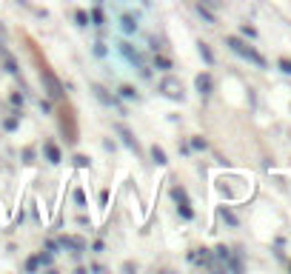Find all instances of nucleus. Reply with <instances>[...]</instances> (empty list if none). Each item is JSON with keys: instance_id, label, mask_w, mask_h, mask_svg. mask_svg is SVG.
<instances>
[{"instance_id": "obj_1", "label": "nucleus", "mask_w": 291, "mask_h": 274, "mask_svg": "<svg viewBox=\"0 0 291 274\" xmlns=\"http://www.w3.org/2000/svg\"><path fill=\"white\" fill-rule=\"evenodd\" d=\"M226 43L231 51H237L240 57H245V60H251L254 66H260V69H266V57L260 54V51H254V49L248 46V43H242L240 37H226Z\"/></svg>"}, {"instance_id": "obj_2", "label": "nucleus", "mask_w": 291, "mask_h": 274, "mask_svg": "<svg viewBox=\"0 0 291 274\" xmlns=\"http://www.w3.org/2000/svg\"><path fill=\"white\" fill-rule=\"evenodd\" d=\"M160 92L166 97H171V100H183V83H180L177 77H166V80L160 83Z\"/></svg>"}, {"instance_id": "obj_3", "label": "nucleus", "mask_w": 291, "mask_h": 274, "mask_svg": "<svg viewBox=\"0 0 291 274\" xmlns=\"http://www.w3.org/2000/svg\"><path fill=\"white\" fill-rule=\"evenodd\" d=\"M40 77H43V83H46V89H48V95L51 97H63V86H60V80L51 75V69H40Z\"/></svg>"}, {"instance_id": "obj_4", "label": "nucleus", "mask_w": 291, "mask_h": 274, "mask_svg": "<svg viewBox=\"0 0 291 274\" xmlns=\"http://www.w3.org/2000/svg\"><path fill=\"white\" fill-rule=\"evenodd\" d=\"M120 51H123V54H126V57H129L131 63L137 66V69H143V75H146V66H143V57H140V51H134L129 43H120Z\"/></svg>"}, {"instance_id": "obj_5", "label": "nucleus", "mask_w": 291, "mask_h": 274, "mask_svg": "<svg viewBox=\"0 0 291 274\" xmlns=\"http://www.w3.org/2000/svg\"><path fill=\"white\" fill-rule=\"evenodd\" d=\"M197 92L200 95H211V89H214V80H211V75H197Z\"/></svg>"}, {"instance_id": "obj_6", "label": "nucleus", "mask_w": 291, "mask_h": 274, "mask_svg": "<svg viewBox=\"0 0 291 274\" xmlns=\"http://www.w3.org/2000/svg\"><path fill=\"white\" fill-rule=\"evenodd\" d=\"M60 246H63V249H74V251H83V249H86V240H80V237H63V240H60Z\"/></svg>"}, {"instance_id": "obj_7", "label": "nucleus", "mask_w": 291, "mask_h": 274, "mask_svg": "<svg viewBox=\"0 0 291 274\" xmlns=\"http://www.w3.org/2000/svg\"><path fill=\"white\" fill-rule=\"evenodd\" d=\"M46 157H48V163H60V149L54 143H46Z\"/></svg>"}, {"instance_id": "obj_8", "label": "nucleus", "mask_w": 291, "mask_h": 274, "mask_svg": "<svg viewBox=\"0 0 291 274\" xmlns=\"http://www.w3.org/2000/svg\"><path fill=\"white\" fill-rule=\"evenodd\" d=\"M120 131V137H123V140H126V146H129V149H134V151H140V146H137V140H134V137H131L129 131L126 129H117Z\"/></svg>"}, {"instance_id": "obj_9", "label": "nucleus", "mask_w": 291, "mask_h": 274, "mask_svg": "<svg viewBox=\"0 0 291 274\" xmlns=\"http://www.w3.org/2000/svg\"><path fill=\"white\" fill-rule=\"evenodd\" d=\"M151 157H154V163H157V166H166V151H163V149H157V146H154V149H151Z\"/></svg>"}, {"instance_id": "obj_10", "label": "nucleus", "mask_w": 291, "mask_h": 274, "mask_svg": "<svg viewBox=\"0 0 291 274\" xmlns=\"http://www.w3.org/2000/svg\"><path fill=\"white\" fill-rule=\"evenodd\" d=\"M171 197H174L177 203H189V197H186V189H180V186H174V189H171Z\"/></svg>"}, {"instance_id": "obj_11", "label": "nucleus", "mask_w": 291, "mask_h": 274, "mask_svg": "<svg viewBox=\"0 0 291 274\" xmlns=\"http://www.w3.org/2000/svg\"><path fill=\"white\" fill-rule=\"evenodd\" d=\"M200 54H203V60H206V63H214V54H211V49L206 46V43H200Z\"/></svg>"}, {"instance_id": "obj_12", "label": "nucleus", "mask_w": 291, "mask_h": 274, "mask_svg": "<svg viewBox=\"0 0 291 274\" xmlns=\"http://www.w3.org/2000/svg\"><path fill=\"white\" fill-rule=\"evenodd\" d=\"M154 66H157V69H171V60L163 57V54H154Z\"/></svg>"}, {"instance_id": "obj_13", "label": "nucleus", "mask_w": 291, "mask_h": 274, "mask_svg": "<svg viewBox=\"0 0 291 274\" xmlns=\"http://www.w3.org/2000/svg\"><path fill=\"white\" fill-rule=\"evenodd\" d=\"M123 32H129V34H131V32H137V23H134L129 15L123 17Z\"/></svg>"}, {"instance_id": "obj_14", "label": "nucleus", "mask_w": 291, "mask_h": 274, "mask_svg": "<svg viewBox=\"0 0 291 274\" xmlns=\"http://www.w3.org/2000/svg\"><path fill=\"white\" fill-rule=\"evenodd\" d=\"M220 217L226 220L228 226H237V217H234V214H231V211H228V209H220Z\"/></svg>"}, {"instance_id": "obj_15", "label": "nucleus", "mask_w": 291, "mask_h": 274, "mask_svg": "<svg viewBox=\"0 0 291 274\" xmlns=\"http://www.w3.org/2000/svg\"><path fill=\"white\" fill-rule=\"evenodd\" d=\"M177 209H180V214H183L186 220H192V217H194V211H192V206H189V203H180Z\"/></svg>"}, {"instance_id": "obj_16", "label": "nucleus", "mask_w": 291, "mask_h": 274, "mask_svg": "<svg viewBox=\"0 0 291 274\" xmlns=\"http://www.w3.org/2000/svg\"><path fill=\"white\" fill-rule=\"evenodd\" d=\"M89 20H92L95 26H103V12H100V9H92V17H89Z\"/></svg>"}, {"instance_id": "obj_17", "label": "nucleus", "mask_w": 291, "mask_h": 274, "mask_svg": "<svg viewBox=\"0 0 291 274\" xmlns=\"http://www.w3.org/2000/svg\"><path fill=\"white\" fill-rule=\"evenodd\" d=\"M74 20H77V26H89V15L86 12H74Z\"/></svg>"}, {"instance_id": "obj_18", "label": "nucleus", "mask_w": 291, "mask_h": 274, "mask_svg": "<svg viewBox=\"0 0 291 274\" xmlns=\"http://www.w3.org/2000/svg\"><path fill=\"white\" fill-rule=\"evenodd\" d=\"M120 95L126 97V100H131V97H134V100H137V92H134V89H131V86H123V89H120Z\"/></svg>"}, {"instance_id": "obj_19", "label": "nucleus", "mask_w": 291, "mask_h": 274, "mask_svg": "<svg viewBox=\"0 0 291 274\" xmlns=\"http://www.w3.org/2000/svg\"><path fill=\"white\" fill-rule=\"evenodd\" d=\"M37 266H40V257H29V260H26V269H29V272H34Z\"/></svg>"}, {"instance_id": "obj_20", "label": "nucleus", "mask_w": 291, "mask_h": 274, "mask_svg": "<svg viewBox=\"0 0 291 274\" xmlns=\"http://www.w3.org/2000/svg\"><path fill=\"white\" fill-rule=\"evenodd\" d=\"M203 6H209V9H220L223 6V0H200Z\"/></svg>"}, {"instance_id": "obj_21", "label": "nucleus", "mask_w": 291, "mask_h": 274, "mask_svg": "<svg viewBox=\"0 0 291 274\" xmlns=\"http://www.w3.org/2000/svg\"><path fill=\"white\" fill-rule=\"evenodd\" d=\"M3 126H6L9 131H12V129H17V117H6V123H3Z\"/></svg>"}, {"instance_id": "obj_22", "label": "nucleus", "mask_w": 291, "mask_h": 274, "mask_svg": "<svg viewBox=\"0 0 291 274\" xmlns=\"http://www.w3.org/2000/svg\"><path fill=\"white\" fill-rule=\"evenodd\" d=\"M74 163H77L80 169H86V166H89V157H83V154H77V157H74Z\"/></svg>"}, {"instance_id": "obj_23", "label": "nucleus", "mask_w": 291, "mask_h": 274, "mask_svg": "<svg viewBox=\"0 0 291 274\" xmlns=\"http://www.w3.org/2000/svg\"><path fill=\"white\" fill-rule=\"evenodd\" d=\"M74 200H77V203H80V206H86V194H83L80 189H77V192H74Z\"/></svg>"}, {"instance_id": "obj_24", "label": "nucleus", "mask_w": 291, "mask_h": 274, "mask_svg": "<svg viewBox=\"0 0 291 274\" xmlns=\"http://www.w3.org/2000/svg\"><path fill=\"white\" fill-rule=\"evenodd\" d=\"M280 69H283L286 75H291V60H280Z\"/></svg>"}, {"instance_id": "obj_25", "label": "nucleus", "mask_w": 291, "mask_h": 274, "mask_svg": "<svg viewBox=\"0 0 291 274\" xmlns=\"http://www.w3.org/2000/svg\"><path fill=\"white\" fill-rule=\"evenodd\" d=\"M192 146H194V149H206V140H200V137H194V140H192Z\"/></svg>"}, {"instance_id": "obj_26", "label": "nucleus", "mask_w": 291, "mask_h": 274, "mask_svg": "<svg viewBox=\"0 0 291 274\" xmlns=\"http://www.w3.org/2000/svg\"><path fill=\"white\" fill-rule=\"evenodd\" d=\"M40 266H51V254H40Z\"/></svg>"}]
</instances>
